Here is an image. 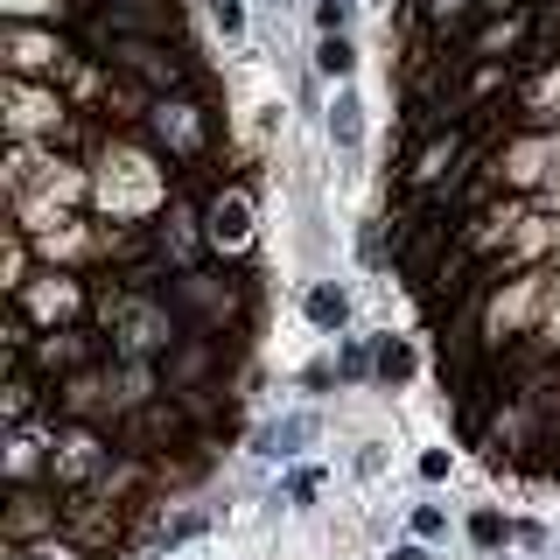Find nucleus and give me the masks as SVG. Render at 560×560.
Returning <instances> with one entry per match:
<instances>
[{
  "label": "nucleus",
  "mask_w": 560,
  "mask_h": 560,
  "mask_svg": "<svg viewBox=\"0 0 560 560\" xmlns=\"http://www.w3.org/2000/svg\"><path fill=\"white\" fill-rule=\"evenodd\" d=\"M210 245L245 253V197H218V203H210Z\"/></svg>",
  "instance_id": "nucleus-1"
},
{
  "label": "nucleus",
  "mask_w": 560,
  "mask_h": 560,
  "mask_svg": "<svg viewBox=\"0 0 560 560\" xmlns=\"http://www.w3.org/2000/svg\"><path fill=\"white\" fill-rule=\"evenodd\" d=\"M308 434H315V420H308V413H294V420H280V428L259 434V455H294V448L308 442Z\"/></svg>",
  "instance_id": "nucleus-2"
},
{
  "label": "nucleus",
  "mask_w": 560,
  "mask_h": 560,
  "mask_svg": "<svg viewBox=\"0 0 560 560\" xmlns=\"http://www.w3.org/2000/svg\"><path fill=\"white\" fill-rule=\"evenodd\" d=\"M127 343H133V350L168 343V315H162V308H127Z\"/></svg>",
  "instance_id": "nucleus-3"
},
{
  "label": "nucleus",
  "mask_w": 560,
  "mask_h": 560,
  "mask_svg": "<svg viewBox=\"0 0 560 560\" xmlns=\"http://www.w3.org/2000/svg\"><path fill=\"white\" fill-rule=\"evenodd\" d=\"M343 315H350V294H343V288H308V323L337 329Z\"/></svg>",
  "instance_id": "nucleus-4"
},
{
  "label": "nucleus",
  "mask_w": 560,
  "mask_h": 560,
  "mask_svg": "<svg viewBox=\"0 0 560 560\" xmlns=\"http://www.w3.org/2000/svg\"><path fill=\"white\" fill-rule=\"evenodd\" d=\"M162 133L175 140V148H197V119H189V105H162Z\"/></svg>",
  "instance_id": "nucleus-5"
},
{
  "label": "nucleus",
  "mask_w": 560,
  "mask_h": 560,
  "mask_svg": "<svg viewBox=\"0 0 560 560\" xmlns=\"http://www.w3.org/2000/svg\"><path fill=\"white\" fill-rule=\"evenodd\" d=\"M329 133H337L343 148H350V140L364 133V127H358V98H337V113H329Z\"/></svg>",
  "instance_id": "nucleus-6"
},
{
  "label": "nucleus",
  "mask_w": 560,
  "mask_h": 560,
  "mask_svg": "<svg viewBox=\"0 0 560 560\" xmlns=\"http://www.w3.org/2000/svg\"><path fill=\"white\" fill-rule=\"evenodd\" d=\"M315 63H323L329 78H343V70L358 63V57H350V43H343V35H329V43H323V57H315Z\"/></svg>",
  "instance_id": "nucleus-7"
},
{
  "label": "nucleus",
  "mask_w": 560,
  "mask_h": 560,
  "mask_svg": "<svg viewBox=\"0 0 560 560\" xmlns=\"http://www.w3.org/2000/svg\"><path fill=\"white\" fill-rule=\"evenodd\" d=\"M378 372H385V378H407V372H413V350H407V343H385Z\"/></svg>",
  "instance_id": "nucleus-8"
},
{
  "label": "nucleus",
  "mask_w": 560,
  "mask_h": 560,
  "mask_svg": "<svg viewBox=\"0 0 560 560\" xmlns=\"http://www.w3.org/2000/svg\"><path fill=\"white\" fill-rule=\"evenodd\" d=\"M413 533H420V539H442V533H448V518L434 512V504H420V512H413Z\"/></svg>",
  "instance_id": "nucleus-9"
},
{
  "label": "nucleus",
  "mask_w": 560,
  "mask_h": 560,
  "mask_svg": "<svg viewBox=\"0 0 560 560\" xmlns=\"http://www.w3.org/2000/svg\"><path fill=\"white\" fill-rule=\"evenodd\" d=\"M210 14H218V28H224V35H238V28H245V8H238V0H210Z\"/></svg>",
  "instance_id": "nucleus-10"
},
{
  "label": "nucleus",
  "mask_w": 560,
  "mask_h": 560,
  "mask_svg": "<svg viewBox=\"0 0 560 560\" xmlns=\"http://www.w3.org/2000/svg\"><path fill=\"white\" fill-rule=\"evenodd\" d=\"M469 533H477V547H498V533H504V518H498V512H477V525H469Z\"/></svg>",
  "instance_id": "nucleus-11"
},
{
  "label": "nucleus",
  "mask_w": 560,
  "mask_h": 560,
  "mask_svg": "<svg viewBox=\"0 0 560 560\" xmlns=\"http://www.w3.org/2000/svg\"><path fill=\"white\" fill-rule=\"evenodd\" d=\"M22 560H78V553H57V547H35V553H22Z\"/></svg>",
  "instance_id": "nucleus-12"
},
{
  "label": "nucleus",
  "mask_w": 560,
  "mask_h": 560,
  "mask_svg": "<svg viewBox=\"0 0 560 560\" xmlns=\"http://www.w3.org/2000/svg\"><path fill=\"white\" fill-rule=\"evenodd\" d=\"M393 560H428V547H399V553H393Z\"/></svg>",
  "instance_id": "nucleus-13"
}]
</instances>
